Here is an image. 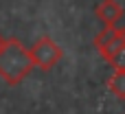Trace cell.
<instances>
[{
    "mask_svg": "<svg viewBox=\"0 0 125 114\" xmlns=\"http://www.w3.org/2000/svg\"><path fill=\"white\" fill-rule=\"evenodd\" d=\"M2 44H4V37H2V35H0V48H2Z\"/></svg>",
    "mask_w": 125,
    "mask_h": 114,
    "instance_id": "8992f818",
    "label": "cell"
},
{
    "mask_svg": "<svg viewBox=\"0 0 125 114\" xmlns=\"http://www.w3.org/2000/svg\"><path fill=\"white\" fill-rule=\"evenodd\" d=\"M29 53H31L33 66L40 68V70H51V68L64 57V51L59 48V44H57L53 37H48V35H42V37L29 48Z\"/></svg>",
    "mask_w": 125,
    "mask_h": 114,
    "instance_id": "7a4b0ae2",
    "label": "cell"
},
{
    "mask_svg": "<svg viewBox=\"0 0 125 114\" xmlns=\"http://www.w3.org/2000/svg\"><path fill=\"white\" fill-rule=\"evenodd\" d=\"M108 88L114 97L125 99V68H116L112 73V77L108 79Z\"/></svg>",
    "mask_w": 125,
    "mask_h": 114,
    "instance_id": "5b68a950",
    "label": "cell"
},
{
    "mask_svg": "<svg viewBox=\"0 0 125 114\" xmlns=\"http://www.w3.org/2000/svg\"><path fill=\"white\" fill-rule=\"evenodd\" d=\"M92 44L108 62H112L125 48V29L123 26H105L103 31L97 33Z\"/></svg>",
    "mask_w": 125,
    "mask_h": 114,
    "instance_id": "3957f363",
    "label": "cell"
},
{
    "mask_svg": "<svg viewBox=\"0 0 125 114\" xmlns=\"http://www.w3.org/2000/svg\"><path fill=\"white\" fill-rule=\"evenodd\" d=\"M94 13H97V18H99L105 26H116V24L123 20V15H125L123 7H121L116 0H101V2L94 7Z\"/></svg>",
    "mask_w": 125,
    "mask_h": 114,
    "instance_id": "277c9868",
    "label": "cell"
},
{
    "mask_svg": "<svg viewBox=\"0 0 125 114\" xmlns=\"http://www.w3.org/2000/svg\"><path fill=\"white\" fill-rule=\"evenodd\" d=\"M33 68L35 66H33L29 48L18 37L4 40V44L0 48V77L9 86H18L31 75Z\"/></svg>",
    "mask_w": 125,
    "mask_h": 114,
    "instance_id": "6da1fadb",
    "label": "cell"
}]
</instances>
